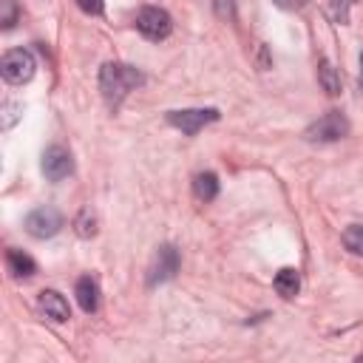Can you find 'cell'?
<instances>
[{"label": "cell", "instance_id": "obj_14", "mask_svg": "<svg viewBox=\"0 0 363 363\" xmlns=\"http://www.w3.org/2000/svg\"><path fill=\"white\" fill-rule=\"evenodd\" d=\"M318 82H320V88L329 96H337L340 94V74H337V68L329 60H320V65H318Z\"/></svg>", "mask_w": 363, "mask_h": 363}, {"label": "cell", "instance_id": "obj_11", "mask_svg": "<svg viewBox=\"0 0 363 363\" xmlns=\"http://www.w3.org/2000/svg\"><path fill=\"white\" fill-rule=\"evenodd\" d=\"M6 267H9V272L14 275V278H31L34 272H37V264H34V258L31 255H26L23 250H6Z\"/></svg>", "mask_w": 363, "mask_h": 363}, {"label": "cell", "instance_id": "obj_16", "mask_svg": "<svg viewBox=\"0 0 363 363\" xmlns=\"http://www.w3.org/2000/svg\"><path fill=\"white\" fill-rule=\"evenodd\" d=\"M343 244H346L349 252L363 255V224H349L343 230Z\"/></svg>", "mask_w": 363, "mask_h": 363}, {"label": "cell", "instance_id": "obj_19", "mask_svg": "<svg viewBox=\"0 0 363 363\" xmlns=\"http://www.w3.org/2000/svg\"><path fill=\"white\" fill-rule=\"evenodd\" d=\"M20 105H14V102H3V128L9 130L14 122H17V116H20Z\"/></svg>", "mask_w": 363, "mask_h": 363}, {"label": "cell", "instance_id": "obj_5", "mask_svg": "<svg viewBox=\"0 0 363 363\" xmlns=\"http://www.w3.org/2000/svg\"><path fill=\"white\" fill-rule=\"evenodd\" d=\"M136 28L147 37V40H164L173 28V20L164 9H156V6H145L139 9L136 14Z\"/></svg>", "mask_w": 363, "mask_h": 363}, {"label": "cell", "instance_id": "obj_12", "mask_svg": "<svg viewBox=\"0 0 363 363\" xmlns=\"http://www.w3.org/2000/svg\"><path fill=\"white\" fill-rule=\"evenodd\" d=\"M193 196L199 199V201H213L216 196H218V176L216 173H199L196 179H193Z\"/></svg>", "mask_w": 363, "mask_h": 363}, {"label": "cell", "instance_id": "obj_1", "mask_svg": "<svg viewBox=\"0 0 363 363\" xmlns=\"http://www.w3.org/2000/svg\"><path fill=\"white\" fill-rule=\"evenodd\" d=\"M142 82H145L142 71L133 65H125V62H105L99 71V91L108 99V105H119Z\"/></svg>", "mask_w": 363, "mask_h": 363}, {"label": "cell", "instance_id": "obj_2", "mask_svg": "<svg viewBox=\"0 0 363 363\" xmlns=\"http://www.w3.org/2000/svg\"><path fill=\"white\" fill-rule=\"evenodd\" d=\"M34 68H37V62H34L31 51H26V48L6 51V54H3V62H0L3 79L11 82V85H23V82H28V79L34 77Z\"/></svg>", "mask_w": 363, "mask_h": 363}, {"label": "cell", "instance_id": "obj_6", "mask_svg": "<svg viewBox=\"0 0 363 363\" xmlns=\"http://www.w3.org/2000/svg\"><path fill=\"white\" fill-rule=\"evenodd\" d=\"M60 227H62V216L54 207H37L26 216V230L34 238H51L60 233Z\"/></svg>", "mask_w": 363, "mask_h": 363}, {"label": "cell", "instance_id": "obj_23", "mask_svg": "<svg viewBox=\"0 0 363 363\" xmlns=\"http://www.w3.org/2000/svg\"><path fill=\"white\" fill-rule=\"evenodd\" d=\"M360 68H363V54H360ZM360 82H363V71H360Z\"/></svg>", "mask_w": 363, "mask_h": 363}, {"label": "cell", "instance_id": "obj_3", "mask_svg": "<svg viewBox=\"0 0 363 363\" xmlns=\"http://www.w3.org/2000/svg\"><path fill=\"white\" fill-rule=\"evenodd\" d=\"M346 133H349L346 116H343L340 111H329V113H323L318 122H312L303 136H306L309 142H337V139H343Z\"/></svg>", "mask_w": 363, "mask_h": 363}, {"label": "cell", "instance_id": "obj_13", "mask_svg": "<svg viewBox=\"0 0 363 363\" xmlns=\"http://www.w3.org/2000/svg\"><path fill=\"white\" fill-rule=\"evenodd\" d=\"M301 289V278H298V269L292 267H284L278 275H275V292L281 298H295Z\"/></svg>", "mask_w": 363, "mask_h": 363}, {"label": "cell", "instance_id": "obj_20", "mask_svg": "<svg viewBox=\"0 0 363 363\" xmlns=\"http://www.w3.org/2000/svg\"><path fill=\"white\" fill-rule=\"evenodd\" d=\"M77 6L85 14H102V0H77Z\"/></svg>", "mask_w": 363, "mask_h": 363}, {"label": "cell", "instance_id": "obj_22", "mask_svg": "<svg viewBox=\"0 0 363 363\" xmlns=\"http://www.w3.org/2000/svg\"><path fill=\"white\" fill-rule=\"evenodd\" d=\"M278 9H286V11H292V9H301L303 6V0H272Z\"/></svg>", "mask_w": 363, "mask_h": 363}, {"label": "cell", "instance_id": "obj_4", "mask_svg": "<svg viewBox=\"0 0 363 363\" xmlns=\"http://www.w3.org/2000/svg\"><path fill=\"white\" fill-rule=\"evenodd\" d=\"M216 119H218L216 108H184V111H170L167 113V122L173 128H179L182 133H187V136H196L204 125H210Z\"/></svg>", "mask_w": 363, "mask_h": 363}, {"label": "cell", "instance_id": "obj_24", "mask_svg": "<svg viewBox=\"0 0 363 363\" xmlns=\"http://www.w3.org/2000/svg\"><path fill=\"white\" fill-rule=\"evenodd\" d=\"M357 360H363V354H360V357H357Z\"/></svg>", "mask_w": 363, "mask_h": 363}, {"label": "cell", "instance_id": "obj_21", "mask_svg": "<svg viewBox=\"0 0 363 363\" xmlns=\"http://www.w3.org/2000/svg\"><path fill=\"white\" fill-rule=\"evenodd\" d=\"M216 14L218 17H233V0H216Z\"/></svg>", "mask_w": 363, "mask_h": 363}, {"label": "cell", "instance_id": "obj_15", "mask_svg": "<svg viewBox=\"0 0 363 363\" xmlns=\"http://www.w3.org/2000/svg\"><path fill=\"white\" fill-rule=\"evenodd\" d=\"M74 233H77L79 238H91V235L96 233V218H94L91 210H79V213H77V218H74Z\"/></svg>", "mask_w": 363, "mask_h": 363}, {"label": "cell", "instance_id": "obj_8", "mask_svg": "<svg viewBox=\"0 0 363 363\" xmlns=\"http://www.w3.org/2000/svg\"><path fill=\"white\" fill-rule=\"evenodd\" d=\"M176 272H179V250L173 244L159 247V252L153 258V267H150V275H147V284L156 286L162 281H170Z\"/></svg>", "mask_w": 363, "mask_h": 363}, {"label": "cell", "instance_id": "obj_17", "mask_svg": "<svg viewBox=\"0 0 363 363\" xmlns=\"http://www.w3.org/2000/svg\"><path fill=\"white\" fill-rule=\"evenodd\" d=\"M17 14H20V11H17V3H14V0H3V3H0V26H3V28H11V26L17 23Z\"/></svg>", "mask_w": 363, "mask_h": 363}, {"label": "cell", "instance_id": "obj_9", "mask_svg": "<svg viewBox=\"0 0 363 363\" xmlns=\"http://www.w3.org/2000/svg\"><path fill=\"white\" fill-rule=\"evenodd\" d=\"M40 309L45 312V318H51V320H57V323H62V320L71 318L68 301H65L57 289H43V292H40Z\"/></svg>", "mask_w": 363, "mask_h": 363}, {"label": "cell", "instance_id": "obj_10", "mask_svg": "<svg viewBox=\"0 0 363 363\" xmlns=\"http://www.w3.org/2000/svg\"><path fill=\"white\" fill-rule=\"evenodd\" d=\"M74 292H77V303L82 306V312H88V315L96 312V306H99V289H96V281L91 275H82L77 281Z\"/></svg>", "mask_w": 363, "mask_h": 363}, {"label": "cell", "instance_id": "obj_18", "mask_svg": "<svg viewBox=\"0 0 363 363\" xmlns=\"http://www.w3.org/2000/svg\"><path fill=\"white\" fill-rule=\"evenodd\" d=\"M354 0H329V11H332V17H335V23H346L349 20V6H352Z\"/></svg>", "mask_w": 363, "mask_h": 363}, {"label": "cell", "instance_id": "obj_7", "mask_svg": "<svg viewBox=\"0 0 363 363\" xmlns=\"http://www.w3.org/2000/svg\"><path fill=\"white\" fill-rule=\"evenodd\" d=\"M71 170H74V159H71L68 147L51 145L43 153V173H45L48 182H62L65 176H71Z\"/></svg>", "mask_w": 363, "mask_h": 363}]
</instances>
